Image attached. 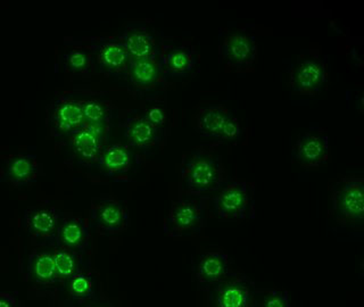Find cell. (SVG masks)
<instances>
[{"label": "cell", "mask_w": 364, "mask_h": 307, "mask_svg": "<svg viewBox=\"0 0 364 307\" xmlns=\"http://www.w3.org/2000/svg\"><path fill=\"white\" fill-rule=\"evenodd\" d=\"M181 180L191 196L215 193L225 185V168L218 154L197 149L183 157Z\"/></svg>", "instance_id": "1"}, {"label": "cell", "mask_w": 364, "mask_h": 307, "mask_svg": "<svg viewBox=\"0 0 364 307\" xmlns=\"http://www.w3.org/2000/svg\"><path fill=\"white\" fill-rule=\"evenodd\" d=\"M254 188L246 181L225 183L210 200L212 212L225 221H239L253 215Z\"/></svg>", "instance_id": "2"}, {"label": "cell", "mask_w": 364, "mask_h": 307, "mask_svg": "<svg viewBox=\"0 0 364 307\" xmlns=\"http://www.w3.org/2000/svg\"><path fill=\"white\" fill-rule=\"evenodd\" d=\"M193 196L172 203L164 222V232L170 237L193 236L202 231L206 217V199Z\"/></svg>", "instance_id": "3"}, {"label": "cell", "mask_w": 364, "mask_h": 307, "mask_svg": "<svg viewBox=\"0 0 364 307\" xmlns=\"http://www.w3.org/2000/svg\"><path fill=\"white\" fill-rule=\"evenodd\" d=\"M333 212L341 225H353L364 216V185L362 178H347L335 185L331 193Z\"/></svg>", "instance_id": "4"}, {"label": "cell", "mask_w": 364, "mask_h": 307, "mask_svg": "<svg viewBox=\"0 0 364 307\" xmlns=\"http://www.w3.org/2000/svg\"><path fill=\"white\" fill-rule=\"evenodd\" d=\"M85 48L90 51L95 65L111 77L128 75L130 56L119 37L100 36L87 39Z\"/></svg>", "instance_id": "5"}, {"label": "cell", "mask_w": 364, "mask_h": 307, "mask_svg": "<svg viewBox=\"0 0 364 307\" xmlns=\"http://www.w3.org/2000/svg\"><path fill=\"white\" fill-rule=\"evenodd\" d=\"M89 227L104 236H115L128 229L130 214L124 203L114 197H96L91 200Z\"/></svg>", "instance_id": "6"}, {"label": "cell", "mask_w": 364, "mask_h": 307, "mask_svg": "<svg viewBox=\"0 0 364 307\" xmlns=\"http://www.w3.org/2000/svg\"><path fill=\"white\" fill-rule=\"evenodd\" d=\"M257 58V43L252 34L232 32L220 45V60L230 72H247Z\"/></svg>", "instance_id": "7"}, {"label": "cell", "mask_w": 364, "mask_h": 307, "mask_svg": "<svg viewBox=\"0 0 364 307\" xmlns=\"http://www.w3.org/2000/svg\"><path fill=\"white\" fill-rule=\"evenodd\" d=\"M255 295L250 279L231 273L225 281L212 287L210 307H255Z\"/></svg>", "instance_id": "8"}, {"label": "cell", "mask_w": 364, "mask_h": 307, "mask_svg": "<svg viewBox=\"0 0 364 307\" xmlns=\"http://www.w3.org/2000/svg\"><path fill=\"white\" fill-rule=\"evenodd\" d=\"M196 129L203 136L221 140H236L240 136L238 121L227 108L210 106L196 115Z\"/></svg>", "instance_id": "9"}, {"label": "cell", "mask_w": 364, "mask_h": 307, "mask_svg": "<svg viewBox=\"0 0 364 307\" xmlns=\"http://www.w3.org/2000/svg\"><path fill=\"white\" fill-rule=\"evenodd\" d=\"M159 65L164 80L185 79L195 70L199 57L191 45L161 43Z\"/></svg>", "instance_id": "10"}, {"label": "cell", "mask_w": 364, "mask_h": 307, "mask_svg": "<svg viewBox=\"0 0 364 307\" xmlns=\"http://www.w3.org/2000/svg\"><path fill=\"white\" fill-rule=\"evenodd\" d=\"M104 134L102 125L85 124L70 136V148L79 164L87 168L96 165L104 148Z\"/></svg>", "instance_id": "11"}, {"label": "cell", "mask_w": 364, "mask_h": 307, "mask_svg": "<svg viewBox=\"0 0 364 307\" xmlns=\"http://www.w3.org/2000/svg\"><path fill=\"white\" fill-rule=\"evenodd\" d=\"M60 221V212L51 205L30 208L24 214L26 230L34 238L47 244H56Z\"/></svg>", "instance_id": "12"}, {"label": "cell", "mask_w": 364, "mask_h": 307, "mask_svg": "<svg viewBox=\"0 0 364 307\" xmlns=\"http://www.w3.org/2000/svg\"><path fill=\"white\" fill-rule=\"evenodd\" d=\"M329 136L321 132H306L297 140L293 156L296 162L306 168H316L329 157Z\"/></svg>", "instance_id": "13"}, {"label": "cell", "mask_w": 364, "mask_h": 307, "mask_svg": "<svg viewBox=\"0 0 364 307\" xmlns=\"http://www.w3.org/2000/svg\"><path fill=\"white\" fill-rule=\"evenodd\" d=\"M122 128L129 145L145 153L159 147L164 138L163 129L151 124L145 117H129L124 119Z\"/></svg>", "instance_id": "14"}, {"label": "cell", "mask_w": 364, "mask_h": 307, "mask_svg": "<svg viewBox=\"0 0 364 307\" xmlns=\"http://www.w3.org/2000/svg\"><path fill=\"white\" fill-rule=\"evenodd\" d=\"M327 81L326 65L318 58L306 60L294 68L290 74V85L295 92L314 95L322 89Z\"/></svg>", "instance_id": "15"}, {"label": "cell", "mask_w": 364, "mask_h": 307, "mask_svg": "<svg viewBox=\"0 0 364 307\" xmlns=\"http://www.w3.org/2000/svg\"><path fill=\"white\" fill-rule=\"evenodd\" d=\"M90 237L88 221L79 216H70L60 221L56 244L58 247L65 248L77 255H83L87 253L90 246Z\"/></svg>", "instance_id": "16"}, {"label": "cell", "mask_w": 364, "mask_h": 307, "mask_svg": "<svg viewBox=\"0 0 364 307\" xmlns=\"http://www.w3.org/2000/svg\"><path fill=\"white\" fill-rule=\"evenodd\" d=\"M51 126L58 136H71L85 125L82 102L72 98L60 99L51 112Z\"/></svg>", "instance_id": "17"}, {"label": "cell", "mask_w": 364, "mask_h": 307, "mask_svg": "<svg viewBox=\"0 0 364 307\" xmlns=\"http://www.w3.org/2000/svg\"><path fill=\"white\" fill-rule=\"evenodd\" d=\"M130 60L159 57L161 45L145 26H129L119 36Z\"/></svg>", "instance_id": "18"}, {"label": "cell", "mask_w": 364, "mask_h": 307, "mask_svg": "<svg viewBox=\"0 0 364 307\" xmlns=\"http://www.w3.org/2000/svg\"><path fill=\"white\" fill-rule=\"evenodd\" d=\"M230 262L223 252H208L197 262L195 278L203 286L213 287L230 276Z\"/></svg>", "instance_id": "19"}, {"label": "cell", "mask_w": 364, "mask_h": 307, "mask_svg": "<svg viewBox=\"0 0 364 307\" xmlns=\"http://www.w3.org/2000/svg\"><path fill=\"white\" fill-rule=\"evenodd\" d=\"M39 164L34 155H20L9 159L6 165L4 181L13 187L20 188L37 181Z\"/></svg>", "instance_id": "20"}, {"label": "cell", "mask_w": 364, "mask_h": 307, "mask_svg": "<svg viewBox=\"0 0 364 307\" xmlns=\"http://www.w3.org/2000/svg\"><path fill=\"white\" fill-rule=\"evenodd\" d=\"M132 165V155L128 147L119 144L102 148L96 166L100 173L109 178L127 173Z\"/></svg>", "instance_id": "21"}, {"label": "cell", "mask_w": 364, "mask_h": 307, "mask_svg": "<svg viewBox=\"0 0 364 307\" xmlns=\"http://www.w3.org/2000/svg\"><path fill=\"white\" fill-rule=\"evenodd\" d=\"M128 77L136 88L151 89L156 87L162 80H164L159 57L130 60Z\"/></svg>", "instance_id": "22"}, {"label": "cell", "mask_w": 364, "mask_h": 307, "mask_svg": "<svg viewBox=\"0 0 364 307\" xmlns=\"http://www.w3.org/2000/svg\"><path fill=\"white\" fill-rule=\"evenodd\" d=\"M28 273L30 279L40 284H50L57 281L53 254L34 252L28 259Z\"/></svg>", "instance_id": "23"}, {"label": "cell", "mask_w": 364, "mask_h": 307, "mask_svg": "<svg viewBox=\"0 0 364 307\" xmlns=\"http://www.w3.org/2000/svg\"><path fill=\"white\" fill-rule=\"evenodd\" d=\"M64 68L72 77L88 79L94 72L95 63L88 51L72 49L64 55Z\"/></svg>", "instance_id": "24"}, {"label": "cell", "mask_w": 364, "mask_h": 307, "mask_svg": "<svg viewBox=\"0 0 364 307\" xmlns=\"http://www.w3.org/2000/svg\"><path fill=\"white\" fill-rule=\"evenodd\" d=\"M54 257L55 269H56L57 278L70 279L77 274L79 271V259L75 253H72L65 248L57 247L53 253Z\"/></svg>", "instance_id": "25"}, {"label": "cell", "mask_w": 364, "mask_h": 307, "mask_svg": "<svg viewBox=\"0 0 364 307\" xmlns=\"http://www.w3.org/2000/svg\"><path fill=\"white\" fill-rule=\"evenodd\" d=\"M68 291L75 301H90L95 297L94 280L87 274L77 273L70 279Z\"/></svg>", "instance_id": "26"}, {"label": "cell", "mask_w": 364, "mask_h": 307, "mask_svg": "<svg viewBox=\"0 0 364 307\" xmlns=\"http://www.w3.org/2000/svg\"><path fill=\"white\" fill-rule=\"evenodd\" d=\"M255 301V307H291L284 290H256Z\"/></svg>", "instance_id": "27"}, {"label": "cell", "mask_w": 364, "mask_h": 307, "mask_svg": "<svg viewBox=\"0 0 364 307\" xmlns=\"http://www.w3.org/2000/svg\"><path fill=\"white\" fill-rule=\"evenodd\" d=\"M83 115H85V124L102 125L105 126L107 122V108L98 100H87L82 102Z\"/></svg>", "instance_id": "28"}, {"label": "cell", "mask_w": 364, "mask_h": 307, "mask_svg": "<svg viewBox=\"0 0 364 307\" xmlns=\"http://www.w3.org/2000/svg\"><path fill=\"white\" fill-rule=\"evenodd\" d=\"M145 117L151 124L155 125L157 128L163 129L165 123H166V113L161 107H153L151 109H148Z\"/></svg>", "instance_id": "29"}, {"label": "cell", "mask_w": 364, "mask_h": 307, "mask_svg": "<svg viewBox=\"0 0 364 307\" xmlns=\"http://www.w3.org/2000/svg\"><path fill=\"white\" fill-rule=\"evenodd\" d=\"M0 307H18L14 295L9 293H0Z\"/></svg>", "instance_id": "30"}, {"label": "cell", "mask_w": 364, "mask_h": 307, "mask_svg": "<svg viewBox=\"0 0 364 307\" xmlns=\"http://www.w3.org/2000/svg\"><path fill=\"white\" fill-rule=\"evenodd\" d=\"M97 307H105V306H97Z\"/></svg>", "instance_id": "31"}]
</instances>
